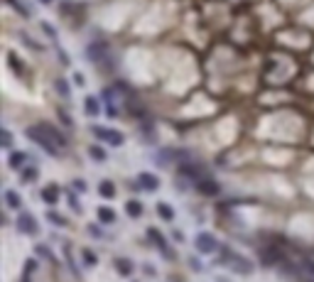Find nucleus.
Masks as SVG:
<instances>
[{
	"instance_id": "f257e3e1",
	"label": "nucleus",
	"mask_w": 314,
	"mask_h": 282,
	"mask_svg": "<svg viewBox=\"0 0 314 282\" xmlns=\"http://www.w3.org/2000/svg\"><path fill=\"white\" fill-rule=\"evenodd\" d=\"M27 137L32 140L35 145H40L49 157H59L62 150L67 148L64 132H59V130H57L52 123H47V120H42V123H37V125H30V128H27Z\"/></svg>"
},
{
	"instance_id": "f03ea898",
	"label": "nucleus",
	"mask_w": 314,
	"mask_h": 282,
	"mask_svg": "<svg viewBox=\"0 0 314 282\" xmlns=\"http://www.w3.org/2000/svg\"><path fill=\"white\" fill-rule=\"evenodd\" d=\"M221 262H226L233 272H241V275H250L253 272V262L248 260V258H243L241 253H233L231 248H226V245H221V258H219Z\"/></svg>"
},
{
	"instance_id": "7ed1b4c3",
	"label": "nucleus",
	"mask_w": 314,
	"mask_h": 282,
	"mask_svg": "<svg viewBox=\"0 0 314 282\" xmlns=\"http://www.w3.org/2000/svg\"><path fill=\"white\" fill-rule=\"evenodd\" d=\"M91 132H93L96 140H106L108 145H123V143H125V137H123L120 132H115V130H111V128H103V125H93Z\"/></svg>"
},
{
	"instance_id": "20e7f679",
	"label": "nucleus",
	"mask_w": 314,
	"mask_h": 282,
	"mask_svg": "<svg viewBox=\"0 0 314 282\" xmlns=\"http://www.w3.org/2000/svg\"><path fill=\"white\" fill-rule=\"evenodd\" d=\"M18 231L25 233V236H35V233H37V221H35V216L27 214V211H20V216H18Z\"/></svg>"
},
{
	"instance_id": "39448f33",
	"label": "nucleus",
	"mask_w": 314,
	"mask_h": 282,
	"mask_svg": "<svg viewBox=\"0 0 314 282\" xmlns=\"http://www.w3.org/2000/svg\"><path fill=\"white\" fill-rule=\"evenodd\" d=\"M147 236H150V240L157 245V248H160V253L167 258V260H172L175 255H172V250H170V245H167V240H165V236L160 233V231H157V228H147Z\"/></svg>"
},
{
	"instance_id": "423d86ee",
	"label": "nucleus",
	"mask_w": 314,
	"mask_h": 282,
	"mask_svg": "<svg viewBox=\"0 0 314 282\" xmlns=\"http://www.w3.org/2000/svg\"><path fill=\"white\" fill-rule=\"evenodd\" d=\"M194 243H197V248H199L202 253H214V250H219V240H216L211 233H204V231L197 233V240H194Z\"/></svg>"
},
{
	"instance_id": "0eeeda50",
	"label": "nucleus",
	"mask_w": 314,
	"mask_h": 282,
	"mask_svg": "<svg viewBox=\"0 0 314 282\" xmlns=\"http://www.w3.org/2000/svg\"><path fill=\"white\" fill-rule=\"evenodd\" d=\"M137 184H140L145 192H155V189H160V179L152 177L150 172H140V174H137Z\"/></svg>"
},
{
	"instance_id": "6e6552de",
	"label": "nucleus",
	"mask_w": 314,
	"mask_h": 282,
	"mask_svg": "<svg viewBox=\"0 0 314 282\" xmlns=\"http://www.w3.org/2000/svg\"><path fill=\"white\" fill-rule=\"evenodd\" d=\"M197 189L204 194V196H216L219 192H221V187H219V182H214V179H202V182H197Z\"/></svg>"
},
{
	"instance_id": "1a4fd4ad",
	"label": "nucleus",
	"mask_w": 314,
	"mask_h": 282,
	"mask_svg": "<svg viewBox=\"0 0 314 282\" xmlns=\"http://www.w3.org/2000/svg\"><path fill=\"white\" fill-rule=\"evenodd\" d=\"M40 196H42V201H47V204H57V201H59V189H57L54 184H47Z\"/></svg>"
},
{
	"instance_id": "9d476101",
	"label": "nucleus",
	"mask_w": 314,
	"mask_h": 282,
	"mask_svg": "<svg viewBox=\"0 0 314 282\" xmlns=\"http://www.w3.org/2000/svg\"><path fill=\"white\" fill-rule=\"evenodd\" d=\"M5 201H8V206L13 211H20L22 209V199H20V194L15 189H5Z\"/></svg>"
},
{
	"instance_id": "9b49d317",
	"label": "nucleus",
	"mask_w": 314,
	"mask_h": 282,
	"mask_svg": "<svg viewBox=\"0 0 314 282\" xmlns=\"http://www.w3.org/2000/svg\"><path fill=\"white\" fill-rule=\"evenodd\" d=\"M113 265H115V270H118L123 277H130V275H133V262H130L128 258H115Z\"/></svg>"
},
{
	"instance_id": "f8f14e48",
	"label": "nucleus",
	"mask_w": 314,
	"mask_h": 282,
	"mask_svg": "<svg viewBox=\"0 0 314 282\" xmlns=\"http://www.w3.org/2000/svg\"><path fill=\"white\" fill-rule=\"evenodd\" d=\"M98 194H101L103 199H113V196H115V184L108 182V179L98 182Z\"/></svg>"
},
{
	"instance_id": "ddd939ff",
	"label": "nucleus",
	"mask_w": 314,
	"mask_h": 282,
	"mask_svg": "<svg viewBox=\"0 0 314 282\" xmlns=\"http://www.w3.org/2000/svg\"><path fill=\"white\" fill-rule=\"evenodd\" d=\"M8 64L15 69V74H18V76H25V64H22V59H18V57H15V52H8Z\"/></svg>"
},
{
	"instance_id": "4468645a",
	"label": "nucleus",
	"mask_w": 314,
	"mask_h": 282,
	"mask_svg": "<svg viewBox=\"0 0 314 282\" xmlns=\"http://www.w3.org/2000/svg\"><path fill=\"white\" fill-rule=\"evenodd\" d=\"M155 209H157V214H160V218H165V221H172L175 218V211H172V206L167 201H160Z\"/></svg>"
},
{
	"instance_id": "2eb2a0df",
	"label": "nucleus",
	"mask_w": 314,
	"mask_h": 282,
	"mask_svg": "<svg viewBox=\"0 0 314 282\" xmlns=\"http://www.w3.org/2000/svg\"><path fill=\"white\" fill-rule=\"evenodd\" d=\"M84 108H86L89 115H98V113H101V103H98V98H93V96H89V98L84 101Z\"/></svg>"
},
{
	"instance_id": "dca6fc26",
	"label": "nucleus",
	"mask_w": 314,
	"mask_h": 282,
	"mask_svg": "<svg viewBox=\"0 0 314 282\" xmlns=\"http://www.w3.org/2000/svg\"><path fill=\"white\" fill-rule=\"evenodd\" d=\"M96 216H98V221H101V223H113V221H115V214H113L108 206H98Z\"/></svg>"
},
{
	"instance_id": "f3484780",
	"label": "nucleus",
	"mask_w": 314,
	"mask_h": 282,
	"mask_svg": "<svg viewBox=\"0 0 314 282\" xmlns=\"http://www.w3.org/2000/svg\"><path fill=\"white\" fill-rule=\"evenodd\" d=\"M125 211H128L130 218H140V216H142V204H140V201H128V204H125Z\"/></svg>"
},
{
	"instance_id": "a211bd4d",
	"label": "nucleus",
	"mask_w": 314,
	"mask_h": 282,
	"mask_svg": "<svg viewBox=\"0 0 314 282\" xmlns=\"http://www.w3.org/2000/svg\"><path fill=\"white\" fill-rule=\"evenodd\" d=\"M89 157H91V160L103 162V160H106V150H103L101 145H91V148H89Z\"/></svg>"
},
{
	"instance_id": "6ab92c4d",
	"label": "nucleus",
	"mask_w": 314,
	"mask_h": 282,
	"mask_svg": "<svg viewBox=\"0 0 314 282\" xmlns=\"http://www.w3.org/2000/svg\"><path fill=\"white\" fill-rule=\"evenodd\" d=\"M25 160H27V157H25L22 152H13V155H10V167H13V170H20Z\"/></svg>"
},
{
	"instance_id": "aec40b11",
	"label": "nucleus",
	"mask_w": 314,
	"mask_h": 282,
	"mask_svg": "<svg viewBox=\"0 0 314 282\" xmlns=\"http://www.w3.org/2000/svg\"><path fill=\"white\" fill-rule=\"evenodd\" d=\"M47 218H49L54 226H69V221H67L64 216H59L57 211H49V214H47Z\"/></svg>"
},
{
	"instance_id": "412c9836",
	"label": "nucleus",
	"mask_w": 314,
	"mask_h": 282,
	"mask_svg": "<svg viewBox=\"0 0 314 282\" xmlns=\"http://www.w3.org/2000/svg\"><path fill=\"white\" fill-rule=\"evenodd\" d=\"M57 91H59L64 98H69V93H71V91H69V84H67L64 79H57Z\"/></svg>"
},
{
	"instance_id": "4be33fe9",
	"label": "nucleus",
	"mask_w": 314,
	"mask_h": 282,
	"mask_svg": "<svg viewBox=\"0 0 314 282\" xmlns=\"http://www.w3.org/2000/svg\"><path fill=\"white\" fill-rule=\"evenodd\" d=\"M35 177H37V170H35V167H27V170L22 172V179H25V182H32Z\"/></svg>"
},
{
	"instance_id": "5701e85b",
	"label": "nucleus",
	"mask_w": 314,
	"mask_h": 282,
	"mask_svg": "<svg viewBox=\"0 0 314 282\" xmlns=\"http://www.w3.org/2000/svg\"><path fill=\"white\" fill-rule=\"evenodd\" d=\"M37 255H42V258H47V260H54V255L47 250V245H37Z\"/></svg>"
},
{
	"instance_id": "b1692460",
	"label": "nucleus",
	"mask_w": 314,
	"mask_h": 282,
	"mask_svg": "<svg viewBox=\"0 0 314 282\" xmlns=\"http://www.w3.org/2000/svg\"><path fill=\"white\" fill-rule=\"evenodd\" d=\"M89 233H91L93 238H103V231H101L96 223H91V226H89Z\"/></svg>"
},
{
	"instance_id": "393cba45",
	"label": "nucleus",
	"mask_w": 314,
	"mask_h": 282,
	"mask_svg": "<svg viewBox=\"0 0 314 282\" xmlns=\"http://www.w3.org/2000/svg\"><path fill=\"white\" fill-rule=\"evenodd\" d=\"M10 145H13V135H10L8 130H3V148L10 150Z\"/></svg>"
},
{
	"instance_id": "a878e982",
	"label": "nucleus",
	"mask_w": 314,
	"mask_h": 282,
	"mask_svg": "<svg viewBox=\"0 0 314 282\" xmlns=\"http://www.w3.org/2000/svg\"><path fill=\"white\" fill-rule=\"evenodd\" d=\"M35 270H37V260H32V258H30V260L25 262V272L30 275V272H35Z\"/></svg>"
},
{
	"instance_id": "bb28decb",
	"label": "nucleus",
	"mask_w": 314,
	"mask_h": 282,
	"mask_svg": "<svg viewBox=\"0 0 314 282\" xmlns=\"http://www.w3.org/2000/svg\"><path fill=\"white\" fill-rule=\"evenodd\" d=\"M74 189H76V192H84V189H86V182H84V179H74Z\"/></svg>"
},
{
	"instance_id": "cd10ccee",
	"label": "nucleus",
	"mask_w": 314,
	"mask_h": 282,
	"mask_svg": "<svg viewBox=\"0 0 314 282\" xmlns=\"http://www.w3.org/2000/svg\"><path fill=\"white\" fill-rule=\"evenodd\" d=\"M84 258H86V262H89V265H93V262H96V258H93V253H91V250H84Z\"/></svg>"
},
{
	"instance_id": "c85d7f7f",
	"label": "nucleus",
	"mask_w": 314,
	"mask_h": 282,
	"mask_svg": "<svg viewBox=\"0 0 314 282\" xmlns=\"http://www.w3.org/2000/svg\"><path fill=\"white\" fill-rule=\"evenodd\" d=\"M189 265H192V270H202V262L197 258H189Z\"/></svg>"
},
{
	"instance_id": "c756f323",
	"label": "nucleus",
	"mask_w": 314,
	"mask_h": 282,
	"mask_svg": "<svg viewBox=\"0 0 314 282\" xmlns=\"http://www.w3.org/2000/svg\"><path fill=\"white\" fill-rule=\"evenodd\" d=\"M74 81H76V84H79V86H84V84H86V79H84V76H81V74H76V76H74Z\"/></svg>"
}]
</instances>
